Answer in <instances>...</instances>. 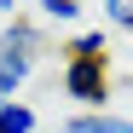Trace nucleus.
I'll use <instances>...</instances> for the list:
<instances>
[{"instance_id": "2", "label": "nucleus", "mask_w": 133, "mask_h": 133, "mask_svg": "<svg viewBox=\"0 0 133 133\" xmlns=\"http://www.w3.org/2000/svg\"><path fill=\"white\" fill-rule=\"evenodd\" d=\"M58 93L81 110H110L116 75H110V52H64L58 64Z\"/></svg>"}, {"instance_id": "3", "label": "nucleus", "mask_w": 133, "mask_h": 133, "mask_svg": "<svg viewBox=\"0 0 133 133\" xmlns=\"http://www.w3.org/2000/svg\"><path fill=\"white\" fill-rule=\"evenodd\" d=\"M46 133H133V116H122V110H75V116L52 122Z\"/></svg>"}, {"instance_id": "4", "label": "nucleus", "mask_w": 133, "mask_h": 133, "mask_svg": "<svg viewBox=\"0 0 133 133\" xmlns=\"http://www.w3.org/2000/svg\"><path fill=\"white\" fill-rule=\"evenodd\" d=\"M81 0H35V23L41 29H75L81 23Z\"/></svg>"}, {"instance_id": "5", "label": "nucleus", "mask_w": 133, "mask_h": 133, "mask_svg": "<svg viewBox=\"0 0 133 133\" xmlns=\"http://www.w3.org/2000/svg\"><path fill=\"white\" fill-rule=\"evenodd\" d=\"M0 133H41V110H35L29 98L0 104Z\"/></svg>"}, {"instance_id": "1", "label": "nucleus", "mask_w": 133, "mask_h": 133, "mask_svg": "<svg viewBox=\"0 0 133 133\" xmlns=\"http://www.w3.org/2000/svg\"><path fill=\"white\" fill-rule=\"evenodd\" d=\"M41 52H46V29L35 17H12L0 29V104H12L29 87V75L41 70Z\"/></svg>"}, {"instance_id": "7", "label": "nucleus", "mask_w": 133, "mask_h": 133, "mask_svg": "<svg viewBox=\"0 0 133 133\" xmlns=\"http://www.w3.org/2000/svg\"><path fill=\"white\" fill-rule=\"evenodd\" d=\"M64 52H110V29H75L70 41H64Z\"/></svg>"}, {"instance_id": "8", "label": "nucleus", "mask_w": 133, "mask_h": 133, "mask_svg": "<svg viewBox=\"0 0 133 133\" xmlns=\"http://www.w3.org/2000/svg\"><path fill=\"white\" fill-rule=\"evenodd\" d=\"M17 6H23V0H0V17H17Z\"/></svg>"}, {"instance_id": "6", "label": "nucleus", "mask_w": 133, "mask_h": 133, "mask_svg": "<svg viewBox=\"0 0 133 133\" xmlns=\"http://www.w3.org/2000/svg\"><path fill=\"white\" fill-rule=\"evenodd\" d=\"M98 12H104V29L133 35V0H98Z\"/></svg>"}]
</instances>
